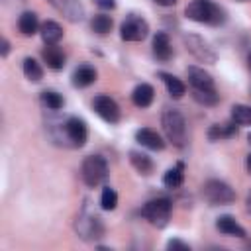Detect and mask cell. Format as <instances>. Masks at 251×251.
<instances>
[{
  "label": "cell",
  "mask_w": 251,
  "mask_h": 251,
  "mask_svg": "<svg viewBox=\"0 0 251 251\" xmlns=\"http://www.w3.org/2000/svg\"><path fill=\"white\" fill-rule=\"evenodd\" d=\"M147 35H149V24L143 18L131 14L122 22L120 37L124 41H143Z\"/></svg>",
  "instance_id": "6"
},
{
  "label": "cell",
  "mask_w": 251,
  "mask_h": 251,
  "mask_svg": "<svg viewBox=\"0 0 251 251\" xmlns=\"http://www.w3.org/2000/svg\"><path fill=\"white\" fill-rule=\"evenodd\" d=\"M94 4L102 10H114L116 8V0H94Z\"/></svg>",
  "instance_id": "32"
},
{
  "label": "cell",
  "mask_w": 251,
  "mask_h": 251,
  "mask_svg": "<svg viewBox=\"0 0 251 251\" xmlns=\"http://www.w3.org/2000/svg\"><path fill=\"white\" fill-rule=\"evenodd\" d=\"M96 69L94 67H90V65H80V67H76L75 69V73H73V86H76V88H86V86H90L94 80H96Z\"/></svg>",
  "instance_id": "17"
},
{
  "label": "cell",
  "mask_w": 251,
  "mask_h": 251,
  "mask_svg": "<svg viewBox=\"0 0 251 251\" xmlns=\"http://www.w3.org/2000/svg\"><path fill=\"white\" fill-rule=\"evenodd\" d=\"M129 161H131L133 169H135L139 175H145V176L151 175V171H153V161H151L149 155L139 153V151H129Z\"/></svg>",
  "instance_id": "24"
},
{
  "label": "cell",
  "mask_w": 251,
  "mask_h": 251,
  "mask_svg": "<svg viewBox=\"0 0 251 251\" xmlns=\"http://www.w3.org/2000/svg\"><path fill=\"white\" fill-rule=\"evenodd\" d=\"M245 167H247V173L251 175V153L247 155V159H245Z\"/></svg>",
  "instance_id": "35"
},
{
  "label": "cell",
  "mask_w": 251,
  "mask_h": 251,
  "mask_svg": "<svg viewBox=\"0 0 251 251\" xmlns=\"http://www.w3.org/2000/svg\"><path fill=\"white\" fill-rule=\"evenodd\" d=\"M245 204H247V210L251 212V190H249V194H247V198H245Z\"/></svg>",
  "instance_id": "36"
},
{
  "label": "cell",
  "mask_w": 251,
  "mask_h": 251,
  "mask_svg": "<svg viewBox=\"0 0 251 251\" xmlns=\"http://www.w3.org/2000/svg\"><path fill=\"white\" fill-rule=\"evenodd\" d=\"M216 227H218V231H222L224 235H231V237H239V239L245 237V229H243V227L235 222V218L229 216V214L220 216V218L216 220Z\"/></svg>",
  "instance_id": "14"
},
{
  "label": "cell",
  "mask_w": 251,
  "mask_h": 251,
  "mask_svg": "<svg viewBox=\"0 0 251 251\" xmlns=\"http://www.w3.org/2000/svg\"><path fill=\"white\" fill-rule=\"evenodd\" d=\"M92 108L104 122H108V124H118L120 122V106L116 104L114 98H110L106 94H98L92 100Z\"/></svg>",
  "instance_id": "10"
},
{
  "label": "cell",
  "mask_w": 251,
  "mask_h": 251,
  "mask_svg": "<svg viewBox=\"0 0 251 251\" xmlns=\"http://www.w3.org/2000/svg\"><path fill=\"white\" fill-rule=\"evenodd\" d=\"M171 212H173V202L165 196L153 198L145 202V206L141 208V216L155 227H165L171 220Z\"/></svg>",
  "instance_id": "4"
},
{
  "label": "cell",
  "mask_w": 251,
  "mask_h": 251,
  "mask_svg": "<svg viewBox=\"0 0 251 251\" xmlns=\"http://www.w3.org/2000/svg\"><path fill=\"white\" fill-rule=\"evenodd\" d=\"M41 104L47 106L49 110H61L63 104H65V100L55 90H45V92H41Z\"/></svg>",
  "instance_id": "28"
},
{
  "label": "cell",
  "mask_w": 251,
  "mask_h": 251,
  "mask_svg": "<svg viewBox=\"0 0 251 251\" xmlns=\"http://www.w3.org/2000/svg\"><path fill=\"white\" fill-rule=\"evenodd\" d=\"M153 98H155V90H153V86L147 84V82L137 84V86L133 88V92H131V100H133V104H135L137 108H147V106H151Z\"/></svg>",
  "instance_id": "18"
},
{
  "label": "cell",
  "mask_w": 251,
  "mask_h": 251,
  "mask_svg": "<svg viewBox=\"0 0 251 251\" xmlns=\"http://www.w3.org/2000/svg\"><path fill=\"white\" fill-rule=\"evenodd\" d=\"M63 131H65V137L71 141V145L75 147H82L88 139V127H86V122L82 118H76V116H71L65 120L63 124Z\"/></svg>",
  "instance_id": "8"
},
{
  "label": "cell",
  "mask_w": 251,
  "mask_h": 251,
  "mask_svg": "<svg viewBox=\"0 0 251 251\" xmlns=\"http://www.w3.org/2000/svg\"><path fill=\"white\" fill-rule=\"evenodd\" d=\"M184 14L188 20L206 25H222L226 22V12L212 0H190L184 8Z\"/></svg>",
  "instance_id": "1"
},
{
  "label": "cell",
  "mask_w": 251,
  "mask_h": 251,
  "mask_svg": "<svg viewBox=\"0 0 251 251\" xmlns=\"http://www.w3.org/2000/svg\"><path fill=\"white\" fill-rule=\"evenodd\" d=\"M100 206H102V210H108V212L118 206V194H116V190H114L112 186H104V188H102Z\"/></svg>",
  "instance_id": "29"
},
{
  "label": "cell",
  "mask_w": 251,
  "mask_h": 251,
  "mask_svg": "<svg viewBox=\"0 0 251 251\" xmlns=\"http://www.w3.org/2000/svg\"><path fill=\"white\" fill-rule=\"evenodd\" d=\"M47 2L71 24H78L84 20V6L80 0H47Z\"/></svg>",
  "instance_id": "11"
},
{
  "label": "cell",
  "mask_w": 251,
  "mask_h": 251,
  "mask_svg": "<svg viewBox=\"0 0 251 251\" xmlns=\"http://www.w3.org/2000/svg\"><path fill=\"white\" fill-rule=\"evenodd\" d=\"M153 53L159 61H169L173 55V47H171V39L165 31H157L153 35Z\"/></svg>",
  "instance_id": "15"
},
{
  "label": "cell",
  "mask_w": 251,
  "mask_h": 251,
  "mask_svg": "<svg viewBox=\"0 0 251 251\" xmlns=\"http://www.w3.org/2000/svg\"><path fill=\"white\" fill-rule=\"evenodd\" d=\"M167 249H182V251H188L190 245L184 243V241H180V239H171V241L167 243Z\"/></svg>",
  "instance_id": "31"
},
{
  "label": "cell",
  "mask_w": 251,
  "mask_h": 251,
  "mask_svg": "<svg viewBox=\"0 0 251 251\" xmlns=\"http://www.w3.org/2000/svg\"><path fill=\"white\" fill-rule=\"evenodd\" d=\"M202 196L210 206H224V204H231L235 200L233 188L227 182L218 180V178H210L204 182Z\"/></svg>",
  "instance_id": "5"
},
{
  "label": "cell",
  "mask_w": 251,
  "mask_h": 251,
  "mask_svg": "<svg viewBox=\"0 0 251 251\" xmlns=\"http://www.w3.org/2000/svg\"><path fill=\"white\" fill-rule=\"evenodd\" d=\"M237 135V124H214L208 129V139L210 141H222V139H231Z\"/></svg>",
  "instance_id": "19"
},
{
  "label": "cell",
  "mask_w": 251,
  "mask_h": 251,
  "mask_svg": "<svg viewBox=\"0 0 251 251\" xmlns=\"http://www.w3.org/2000/svg\"><path fill=\"white\" fill-rule=\"evenodd\" d=\"M43 61L51 71H61L65 67V53L57 45H47L43 49Z\"/></svg>",
  "instance_id": "21"
},
{
  "label": "cell",
  "mask_w": 251,
  "mask_h": 251,
  "mask_svg": "<svg viewBox=\"0 0 251 251\" xmlns=\"http://www.w3.org/2000/svg\"><path fill=\"white\" fill-rule=\"evenodd\" d=\"M161 126H163V131H165L167 139L173 145L182 147L186 143V120L178 110L167 108L161 116Z\"/></svg>",
  "instance_id": "2"
},
{
  "label": "cell",
  "mask_w": 251,
  "mask_h": 251,
  "mask_svg": "<svg viewBox=\"0 0 251 251\" xmlns=\"http://www.w3.org/2000/svg\"><path fill=\"white\" fill-rule=\"evenodd\" d=\"M108 173H110L108 171V161L102 155H88L80 165V176H82L84 184L90 186V188L100 186L102 182H106Z\"/></svg>",
  "instance_id": "3"
},
{
  "label": "cell",
  "mask_w": 251,
  "mask_h": 251,
  "mask_svg": "<svg viewBox=\"0 0 251 251\" xmlns=\"http://www.w3.org/2000/svg\"><path fill=\"white\" fill-rule=\"evenodd\" d=\"M75 227H76V233H78L82 239H86V241L98 239V237H102V233H104V224H102V220H100L98 216L86 214V212L78 214Z\"/></svg>",
  "instance_id": "7"
},
{
  "label": "cell",
  "mask_w": 251,
  "mask_h": 251,
  "mask_svg": "<svg viewBox=\"0 0 251 251\" xmlns=\"http://www.w3.org/2000/svg\"><path fill=\"white\" fill-rule=\"evenodd\" d=\"M192 98H194L198 104H204V106H214V104H218V100H220V96H218L216 90H214V92H198V90H192Z\"/></svg>",
  "instance_id": "30"
},
{
  "label": "cell",
  "mask_w": 251,
  "mask_h": 251,
  "mask_svg": "<svg viewBox=\"0 0 251 251\" xmlns=\"http://www.w3.org/2000/svg\"><path fill=\"white\" fill-rule=\"evenodd\" d=\"M182 182H184V165L182 163H176L163 175V184L167 188H178V186H182Z\"/></svg>",
  "instance_id": "22"
},
{
  "label": "cell",
  "mask_w": 251,
  "mask_h": 251,
  "mask_svg": "<svg viewBox=\"0 0 251 251\" xmlns=\"http://www.w3.org/2000/svg\"><path fill=\"white\" fill-rule=\"evenodd\" d=\"M182 41H184L186 49H188L198 61H202V63H216V53H214V49H212V47L208 45V41H204L200 35L188 33V35L182 37Z\"/></svg>",
  "instance_id": "9"
},
{
  "label": "cell",
  "mask_w": 251,
  "mask_h": 251,
  "mask_svg": "<svg viewBox=\"0 0 251 251\" xmlns=\"http://www.w3.org/2000/svg\"><path fill=\"white\" fill-rule=\"evenodd\" d=\"M231 122L237 126H251V106L235 104L231 106Z\"/></svg>",
  "instance_id": "26"
},
{
  "label": "cell",
  "mask_w": 251,
  "mask_h": 251,
  "mask_svg": "<svg viewBox=\"0 0 251 251\" xmlns=\"http://www.w3.org/2000/svg\"><path fill=\"white\" fill-rule=\"evenodd\" d=\"M247 141H249V145H251V133H249V135H247Z\"/></svg>",
  "instance_id": "38"
},
{
  "label": "cell",
  "mask_w": 251,
  "mask_h": 251,
  "mask_svg": "<svg viewBox=\"0 0 251 251\" xmlns=\"http://www.w3.org/2000/svg\"><path fill=\"white\" fill-rule=\"evenodd\" d=\"M135 141H137L139 145L147 147V149H153V151H161V149L165 147L163 137H161L155 129H151V127H141V129H137V131H135Z\"/></svg>",
  "instance_id": "13"
},
{
  "label": "cell",
  "mask_w": 251,
  "mask_h": 251,
  "mask_svg": "<svg viewBox=\"0 0 251 251\" xmlns=\"http://www.w3.org/2000/svg\"><path fill=\"white\" fill-rule=\"evenodd\" d=\"M18 29L22 31V35L29 37L39 29V22H37V14L35 12H24L18 20Z\"/></svg>",
  "instance_id": "23"
},
{
  "label": "cell",
  "mask_w": 251,
  "mask_h": 251,
  "mask_svg": "<svg viewBox=\"0 0 251 251\" xmlns=\"http://www.w3.org/2000/svg\"><path fill=\"white\" fill-rule=\"evenodd\" d=\"M188 82L192 86V90H198V92H214L216 90V84H214V78L210 73H206L204 69L200 67H188Z\"/></svg>",
  "instance_id": "12"
},
{
  "label": "cell",
  "mask_w": 251,
  "mask_h": 251,
  "mask_svg": "<svg viewBox=\"0 0 251 251\" xmlns=\"http://www.w3.org/2000/svg\"><path fill=\"white\" fill-rule=\"evenodd\" d=\"M24 75H25L27 80L39 82V80L43 78V69H41V65H39L35 59L25 57V59H24Z\"/></svg>",
  "instance_id": "25"
},
{
  "label": "cell",
  "mask_w": 251,
  "mask_h": 251,
  "mask_svg": "<svg viewBox=\"0 0 251 251\" xmlns=\"http://www.w3.org/2000/svg\"><path fill=\"white\" fill-rule=\"evenodd\" d=\"M155 4H159V6H175L178 0H153Z\"/></svg>",
  "instance_id": "34"
},
{
  "label": "cell",
  "mask_w": 251,
  "mask_h": 251,
  "mask_svg": "<svg viewBox=\"0 0 251 251\" xmlns=\"http://www.w3.org/2000/svg\"><path fill=\"white\" fill-rule=\"evenodd\" d=\"M39 33H41V39L45 41V45H57L63 39V27L53 20L43 22L39 27Z\"/></svg>",
  "instance_id": "16"
},
{
  "label": "cell",
  "mask_w": 251,
  "mask_h": 251,
  "mask_svg": "<svg viewBox=\"0 0 251 251\" xmlns=\"http://www.w3.org/2000/svg\"><path fill=\"white\" fill-rule=\"evenodd\" d=\"M90 25H92V31H94V33H98V35H106V33L112 29V18L106 16V14H98V16L92 18Z\"/></svg>",
  "instance_id": "27"
},
{
  "label": "cell",
  "mask_w": 251,
  "mask_h": 251,
  "mask_svg": "<svg viewBox=\"0 0 251 251\" xmlns=\"http://www.w3.org/2000/svg\"><path fill=\"white\" fill-rule=\"evenodd\" d=\"M159 78L165 82L167 92H169L173 98H182V96H184V92H186V84H184L180 78H176L175 75L165 73V71H161V73H159Z\"/></svg>",
  "instance_id": "20"
},
{
  "label": "cell",
  "mask_w": 251,
  "mask_h": 251,
  "mask_svg": "<svg viewBox=\"0 0 251 251\" xmlns=\"http://www.w3.org/2000/svg\"><path fill=\"white\" fill-rule=\"evenodd\" d=\"M247 65H249V71H251V53H249V57H247Z\"/></svg>",
  "instance_id": "37"
},
{
  "label": "cell",
  "mask_w": 251,
  "mask_h": 251,
  "mask_svg": "<svg viewBox=\"0 0 251 251\" xmlns=\"http://www.w3.org/2000/svg\"><path fill=\"white\" fill-rule=\"evenodd\" d=\"M8 51H10V43H8V39H2V49H0L2 57H6V55H8Z\"/></svg>",
  "instance_id": "33"
}]
</instances>
